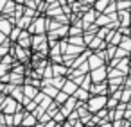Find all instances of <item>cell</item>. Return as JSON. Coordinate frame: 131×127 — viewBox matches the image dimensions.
<instances>
[{
    "mask_svg": "<svg viewBox=\"0 0 131 127\" xmlns=\"http://www.w3.org/2000/svg\"><path fill=\"white\" fill-rule=\"evenodd\" d=\"M106 102H108V95H92L86 100L84 107H86L88 113H97L99 109L106 107Z\"/></svg>",
    "mask_w": 131,
    "mask_h": 127,
    "instance_id": "obj_1",
    "label": "cell"
},
{
    "mask_svg": "<svg viewBox=\"0 0 131 127\" xmlns=\"http://www.w3.org/2000/svg\"><path fill=\"white\" fill-rule=\"evenodd\" d=\"M90 79H92V84H95V82H104V81L108 79V68L102 65V66H99V68L92 70Z\"/></svg>",
    "mask_w": 131,
    "mask_h": 127,
    "instance_id": "obj_2",
    "label": "cell"
},
{
    "mask_svg": "<svg viewBox=\"0 0 131 127\" xmlns=\"http://www.w3.org/2000/svg\"><path fill=\"white\" fill-rule=\"evenodd\" d=\"M45 31H47V20L45 18H38L29 27V34H45Z\"/></svg>",
    "mask_w": 131,
    "mask_h": 127,
    "instance_id": "obj_3",
    "label": "cell"
},
{
    "mask_svg": "<svg viewBox=\"0 0 131 127\" xmlns=\"http://www.w3.org/2000/svg\"><path fill=\"white\" fill-rule=\"evenodd\" d=\"M92 95H106V91H108V82L104 81V82H95V84H92L90 86V90H88Z\"/></svg>",
    "mask_w": 131,
    "mask_h": 127,
    "instance_id": "obj_4",
    "label": "cell"
},
{
    "mask_svg": "<svg viewBox=\"0 0 131 127\" xmlns=\"http://www.w3.org/2000/svg\"><path fill=\"white\" fill-rule=\"evenodd\" d=\"M86 63H88L90 70H95V68H99V66H102V65H104V61H102L97 54H90V56H88V59H86Z\"/></svg>",
    "mask_w": 131,
    "mask_h": 127,
    "instance_id": "obj_5",
    "label": "cell"
},
{
    "mask_svg": "<svg viewBox=\"0 0 131 127\" xmlns=\"http://www.w3.org/2000/svg\"><path fill=\"white\" fill-rule=\"evenodd\" d=\"M22 91H24V97H27L29 100H32L40 91H38V88L36 86H32V84H27V86H24L22 88Z\"/></svg>",
    "mask_w": 131,
    "mask_h": 127,
    "instance_id": "obj_6",
    "label": "cell"
},
{
    "mask_svg": "<svg viewBox=\"0 0 131 127\" xmlns=\"http://www.w3.org/2000/svg\"><path fill=\"white\" fill-rule=\"evenodd\" d=\"M79 86L74 82V81H65V84H63V88H61V91H65L68 97H72L74 93H75V90H77Z\"/></svg>",
    "mask_w": 131,
    "mask_h": 127,
    "instance_id": "obj_7",
    "label": "cell"
},
{
    "mask_svg": "<svg viewBox=\"0 0 131 127\" xmlns=\"http://www.w3.org/2000/svg\"><path fill=\"white\" fill-rule=\"evenodd\" d=\"M36 123H38V118L32 113H25L24 115V120H22V125L24 127H34Z\"/></svg>",
    "mask_w": 131,
    "mask_h": 127,
    "instance_id": "obj_8",
    "label": "cell"
},
{
    "mask_svg": "<svg viewBox=\"0 0 131 127\" xmlns=\"http://www.w3.org/2000/svg\"><path fill=\"white\" fill-rule=\"evenodd\" d=\"M74 97H75L79 102H86V100L90 98V91H88V90H83V88H77L75 93H74Z\"/></svg>",
    "mask_w": 131,
    "mask_h": 127,
    "instance_id": "obj_9",
    "label": "cell"
},
{
    "mask_svg": "<svg viewBox=\"0 0 131 127\" xmlns=\"http://www.w3.org/2000/svg\"><path fill=\"white\" fill-rule=\"evenodd\" d=\"M11 29H13V25H11V22L7 18H0V32L7 36L11 32Z\"/></svg>",
    "mask_w": 131,
    "mask_h": 127,
    "instance_id": "obj_10",
    "label": "cell"
},
{
    "mask_svg": "<svg viewBox=\"0 0 131 127\" xmlns=\"http://www.w3.org/2000/svg\"><path fill=\"white\" fill-rule=\"evenodd\" d=\"M52 73H54V77H63V75H67V73H68V68L54 63V65H52Z\"/></svg>",
    "mask_w": 131,
    "mask_h": 127,
    "instance_id": "obj_11",
    "label": "cell"
},
{
    "mask_svg": "<svg viewBox=\"0 0 131 127\" xmlns=\"http://www.w3.org/2000/svg\"><path fill=\"white\" fill-rule=\"evenodd\" d=\"M117 20H120L122 25H127V23H131V13H127V11H118V13H117Z\"/></svg>",
    "mask_w": 131,
    "mask_h": 127,
    "instance_id": "obj_12",
    "label": "cell"
},
{
    "mask_svg": "<svg viewBox=\"0 0 131 127\" xmlns=\"http://www.w3.org/2000/svg\"><path fill=\"white\" fill-rule=\"evenodd\" d=\"M58 91H59V90H58V88H54V86H50V84H49V86H45V88H41V93H43L45 97H50L52 100H54V97L58 95Z\"/></svg>",
    "mask_w": 131,
    "mask_h": 127,
    "instance_id": "obj_13",
    "label": "cell"
},
{
    "mask_svg": "<svg viewBox=\"0 0 131 127\" xmlns=\"http://www.w3.org/2000/svg\"><path fill=\"white\" fill-rule=\"evenodd\" d=\"M29 45H31V41H29V32H20V36H18V47L27 48Z\"/></svg>",
    "mask_w": 131,
    "mask_h": 127,
    "instance_id": "obj_14",
    "label": "cell"
},
{
    "mask_svg": "<svg viewBox=\"0 0 131 127\" xmlns=\"http://www.w3.org/2000/svg\"><path fill=\"white\" fill-rule=\"evenodd\" d=\"M11 98H15V100H18L20 104L24 102V91H22V88H18V86H15L13 88V91H11Z\"/></svg>",
    "mask_w": 131,
    "mask_h": 127,
    "instance_id": "obj_15",
    "label": "cell"
},
{
    "mask_svg": "<svg viewBox=\"0 0 131 127\" xmlns=\"http://www.w3.org/2000/svg\"><path fill=\"white\" fill-rule=\"evenodd\" d=\"M108 4H110V0H95V11L97 13H104Z\"/></svg>",
    "mask_w": 131,
    "mask_h": 127,
    "instance_id": "obj_16",
    "label": "cell"
},
{
    "mask_svg": "<svg viewBox=\"0 0 131 127\" xmlns=\"http://www.w3.org/2000/svg\"><path fill=\"white\" fill-rule=\"evenodd\" d=\"M67 100H68V95H67L65 91H58V95L54 97V102H56L58 106H63Z\"/></svg>",
    "mask_w": 131,
    "mask_h": 127,
    "instance_id": "obj_17",
    "label": "cell"
},
{
    "mask_svg": "<svg viewBox=\"0 0 131 127\" xmlns=\"http://www.w3.org/2000/svg\"><path fill=\"white\" fill-rule=\"evenodd\" d=\"M95 15H97V11H88V13L84 15V18H83V20H84V27H88V23H92V22L97 20Z\"/></svg>",
    "mask_w": 131,
    "mask_h": 127,
    "instance_id": "obj_18",
    "label": "cell"
},
{
    "mask_svg": "<svg viewBox=\"0 0 131 127\" xmlns=\"http://www.w3.org/2000/svg\"><path fill=\"white\" fill-rule=\"evenodd\" d=\"M118 47L129 52V50H131V36H124V38L120 40V43H118Z\"/></svg>",
    "mask_w": 131,
    "mask_h": 127,
    "instance_id": "obj_19",
    "label": "cell"
},
{
    "mask_svg": "<svg viewBox=\"0 0 131 127\" xmlns=\"http://www.w3.org/2000/svg\"><path fill=\"white\" fill-rule=\"evenodd\" d=\"M129 100H131V88H126V86H124V90H122V93H120V102L127 104Z\"/></svg>",
    "mask_w": 131,
    "mask_h": 127,
    "instance_id": "obj_20",
    "label": "cell"
},
{
    "mask_svg": "<svg viewBox=\"0 0 131 127\" xmlns=\"http://www.w3.org/2000/svg\"><path fill=\"white\" fill-rule=\"evenodd\" d=\"M68 41H70V45H75V47H81V48H83V47H86V45H84V41H83V38H81V34H79V36H70V40H68Z\"/></svg>",
    "mask_w": 131,
    "mask_h": 127,
    "instance_id": "obj_21",
    "label": "cell"
},
{
    "mask_svg": "<svg viewBox=\"0 0 131 127\" xmlns=\"http://www.w3.org/2000/svg\"><path fill=\"white\" fill-rule=\"evenodd\" d=\"M49 82H50V86H54V88L61 90V88H63V84H65V79H63V77H54V79H49Z\"/></svg>",
    "mask_w": 131,
    "mask_h": 127,
    "instance_id": "obj_22",
    "label": "cell"
},
{
    "mask_svg": "<svg viewBox=\"0 0 131 127\" xmlns=\"http://www.w3.org/2000/svg\"><path fill=\"white\" fill-rule=\"evenodd\" d=\"M120 40H122V32H120V31H113V38H111L110 45H113V47H118Z\"/></svg>",
    "mask_w": 131,
    "mask_h": 127,
    "instance_id": "obj_23",
    "label": "cell"
},
{
    "mask_svg": "<svg viewBox=\"0 0 131 127\" xmlns=\"http://www.w3.org/2000/svg\"><path fill=\"white\" fill-rule=\"evenodd\" d=\"M115 6H117L118 11H127L131 7V0H120V2H117Z\"/></svg>",
    "mask_w": 131,
    "mask_h": 127,
    "instance_id": "obj_24",
    "label": "cell"
},
{
    "mask_svg": "<svg viewBox=\"0 0 131 127\" xmlns=\"http://www.w3.org/2000/svg\"><path fill=\"white\" fill-rule=\"evenodd\" d=\"M88 47H90V48H93V50H95V48H106V45H104V43H101V38L92 40V41L88 43Z\"/></svg>",
    "mask_w": 131,
    "mask_h": 127,
    "instance_id": "obj_25",
    "label": "cell"
},
{
    "mask_svg": "<svg viewBox=\"0 0 131 127\" xmlns=\"http://www.w3.org/2000/svg\"><path fill=\"white\" fill-rule=\"evenodd\" d=\"M127 54H129L127 50H124V48L117 47V48H115V56H113V59H124V57H126Z\"/></svg>",
    "mask_w": 131,
    "mask_h": 127,
    "instance_id": "obj_26",
    "label": "cell"
},
{
    "mask_svg": "<svg viewBox=\"0 0 131 127\" xmlns=\"http://www.w3.org/2000/svg\"><path fill=\"white\" fill-rule=\"evenodd\" d=\"M52 120H54L56 123H63V122L67 120V116H65V115H63V113H61V111L58 109V111H56V113L52 115Z\"/></svg>",
    "mask_w": 131,
    "mask_h": 127,
    "instance_id": "obj_27",
    "label": "cell"
},
{
    "mask_svg": "<svg viewBox=\"0 0 131 127\" xmlns=\"http://www.w3.org/2000/svg\"><path fill=\"white\" fill-rule=\"evenodd\" d=\"M117 106H118V100H117V98H113V97H108V102H106V109L113 111V109H115Z\"/></svg>",
    "mask_w": 131,
    "mask_h": 127,
    "instance_id": "obj_28",
    "label": "cell"
},
{
    "mask_svg": "<svg viewBox=\"0 0 131 127\" xmlns=\"http://www.w3.org/2000/svg\"><path fill=\"white\" fill-rule=\"evenodd\" d=\"M90 86H92V79H90V73H86L79 88H83V90H90Z\"/></svg>",
    "mask_w": 131,
    "mask_h": 127,
    "instance_id": "obj_29",
    "label": "cell"
},
{
    "mask_svg": "<svg viewBox=\"0 0 131 127\" xmlns=\"http://www.w3.org/2000/svg\"><path fill=\"white\" fill-rule=\"evenodd\" d=\"M22 120H24V113L16 111V113L13 115V125H22Z\"/></svg>",
    "mask_w": 131,
    "mask_h": 127,
    "instance_id": "obj_30",
    "label": "cell"
},
{
    "mask_svg": "<svg viewBox=\"0 0 131 127\" xmlns=\"http://www.w3.org/2000/svg\"><path fill=\"white\" fill-rule=\"evenodd\" d=\"M84 31L81 29V27H70V31H68V34L70 36H79V34H83Z\"/></svg>",
    "mask_w": 131,
    "mask_h": 127,
    "instance_id": "obj_31",
    "label": "cell"
},
{
    "mask_svg": "<svg viewBox=\"0 0 131 127\" xmlns=\"http://www.w3.org/2000/svg\"><path fill=\"white\" fill-rule=\"evenodd\" d=\"M20 32H22V29H20V27H15V29H11V32H9V34H11V40H13V41H15V40H18Z\"/></svg>",
    "mask_w": 131,
    "mask_h": 127,
    "instance_id": "obj_32",
    "label": "cell"
},
{
    "mask_svg": "<svg viewBox=\"0 0 131 127\" xmlns=\"http://www.w3.org/2000/svg\"><path fill=\"white\" fill-rule=\"evenodd\" d=\"M36 107H38V104H36L34 100H29V102L25 104V109H27V113H29V111H34Z\"/></svg>",
    "mask_w": 131,
    "mask_h": 127,
    "instance_id": "obj_33",
    "label": "cell"
},
{
    "mask_svg": "<svg viewBox=\"0 0 131 127\" xmlns=\"http://www.w3.org/2000/svg\"><path fill=\"white\" fill-rule=\"evenodd\" d=\"M15 11H16V18H22V13H24V6L20 4V6H16L15 7Z\"/></svg>",
    "mask_w": 131,
    "mask_h": 127,
    "instance_id": "obj_34",
    "label": "cell"
},
{
    "mask_svg": "<svg viewBox=\"0 0 131 127\" xmlns=\"http://www.w3.org/2000/svg\"><path fill=\"white\" fill-rule=\"evenodd\" d=\"M124 120H127L129 123H131V107L127 106V109H126V113H124Z\"/></svg>",
    "mask_w": 131,
    "mask_h": 127,
    "instance_id": "obj_35",
    "label": "cell"
},
{
    "mask_svg": "<svg viewBox=\"0 0 131 127\" xmlns=\"http://www.w3.org/2000/svg\"><path fill=\"white\" fill-rule=\"evenodd\" d=\"M25 6H27V7H32V9H34V7H36V0H25Z\"/></svg>",
    "mask_w": 131,
    "mask_h": 127,
    "instance_id": "obj_36",
    "label": "cell"
},
{
    "mask_svg": "<svg viewBox=\"0 0 131 127\" xmlns=\"http://www.w3.org/2000/svg\"><path fill=\"white\" fill-rule=\"evenodd\" d=\"M126 88H131V73H129V77L126 79Z\"/></svg>",
    "mask_w": 131,
    "mask_h": 127,
    "instance_id": "obj_37",
    "label": "cell"
},
{
    "mask_svg": "<svg viewBox=\"0 0 131 127\" xmlns=\"http://www.w3.org/2000/svg\"><path fill=\"white\" fill-rule=\"evenodd\" d=\"M6 40H7V36H6V34H2V32H0V43H4Z\"/></svg>",
    "mask_w": 131,
    "mask_h": 127,
    "instance_id": "obj_38",
    "label": "cell"
},
{
    "mask_svg": "<svg viewBox=\"0 0 131 127\" xmlns=\"http://www.w3.org/2000/svg\"><path fill=\"white\" fill-rule=\"evenodd\" d=\"M0 54H7V47H0Z\"/></svg>",
    "mask_w": 131,
    "mask_h": 127,
    "instance_id": "obj_39",
    "label": "cell"
},
{
    "mask_svg": "<svg viewBox=\"0 0 131 127\" xmlns=\"http://www.w3.org/2000/svg\"><path fill=\"white\" fill-rule=\"evenodd\" d=\"M129 73H131V68H129Z\"/></svg>",
    "mask_w": 131,
    "mask_h": 127,
    "instance_id": "obj_40",
    "label": "cell"
},
{
    "mask_svg": "<svg viewBox=\"0 0 131 127\" xmlns=\"http://www.w3.org/2000/svg\"><path fill=\"white\" fill-rule=\"evenodd\" d=\"M129 9H131V7H129ZM129 13H131V11H129Z\"/></svg>",
    "mask_w": 131,
    "mask_h": 127,
    "instance_id": "obj_41",
    "label": "cell"
},
{
    "mask_svg": "<svg viewBox=\"0 0 131 127\" xmlns=\"http://www.w3.org/2000/svg\"><path fill=\"white\" fill-rule=\"evenodd\" d=\"M129 52H131V50H129Z\"/></svg>",
    "mask_w": 131,
    "mask_h": 127,
    "instance_id": "obj_42",
    "label": "cell"
}]
</instances>
